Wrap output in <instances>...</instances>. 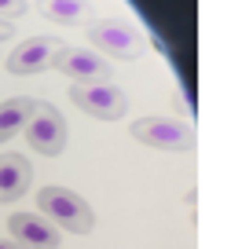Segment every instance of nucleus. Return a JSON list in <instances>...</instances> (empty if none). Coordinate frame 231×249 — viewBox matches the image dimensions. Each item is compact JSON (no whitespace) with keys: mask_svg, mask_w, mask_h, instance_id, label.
Listing matches in <instances>:
<instances>
[{"mask_svg":"<svg viewBox=\"0 0 231 249\" xmlns=\"http://www.w3.org/2000/svg\"><path fill=\"white\" fill-rule=\"evenodd\" d=\"M11 242H19L22 249H59L62 246V231L52 220L37 216V213H15L8 220Z\"/></svg>","mask_w":231,"mask_h":249,"instance_id":"nucleus-7","label":"nucleus"},{"mask_svg":"<svg viewBox=\"0 0 231 249\" xmlns=\"http://www.w3.org/2000/svg\"><path fill=\"white\" fill-rule=\"evenodd\" d=\"M0 249H22L19 242H11V238H0Z\"/></svg>","mask_w":231,"mask_h":249,"instance_id":"nucleus-14","label":"nucleus"},{"mask_svg":"<svg viewBox=\"0 0 231 249\" xmlns=\"http://www.w3.org/2000/svg\"><path fill=\"white\" fill-rule=\"evenodd\" d=\"M37 11L55 26H88L96 18L88 0H37Z\"/></svg>","mask_w":231,"mask_h":249,"instance_id":"nucleus-10","label":"nucleus"},{"mask_svg":"<svg viewBox=\"0 0 231 249\" xmlns=\"http://www.w3.org/2000/svg\"><path fill=\"white\" fill-rule=\"evenodd\" d=\"M52 66L62 77H70L74 85H107V81L114 77V66H110L103 55H96L92 48H66L62 44Z\"/></svg>","mask_w":231,"mask_h":249,"instance_id":"nucleus-5","label":"nucleus"},{"mask_svg":"<svg viewBox=\"0 0 231 249\" xmlns=\"http://www.w3.org/2000/svg\"><path fill=\"white\" fill-rule=\"evenodd\" d=\"M33 183V169L22 154H0V205L19 202Z\"/></svg>","mask_w":231,"mask_h":249,"instance_id":"nucleus-9","label":"nucleus"},{"mask_svg":"<svg viewBox=\"0 0 231 249\" xmlns=\"http://www.w3.org/2000/svg\"><path fill=\"white\" fill-rule=\"evenodd\" d=\"M88 44H96V55H110V59H139L147 52V40L129 18H117V15H107V18H92L88 22Z\"/></svg>","mask_w":231,"mask_h":249,"instance_id":"nucleus-2","label":"nucleus"},{"mask_svg":"<svg viewBox=\"0 0 231 249\" xmlns=\"http://www.w3.org/2000/svg\"><path fill=\"white\" fill-rule=\"evenodd\" d=\"M129 132L136 143L154 150H165V154H191L198 136H194V124L176 121V117H136L129 124Z\"/></svg>","mask_w":231,"mask_h":249,"instance_id":"nucleus-3","label":"nucleus"},{"mask_svg":"<svg viewBox=\"0 0 231 249\" xmlns=\"http://www.w3.org/2000/svg\"><path fill=\"white\" fill-rule=\"evenodd\" d=\"M70 103H77V110H85L88 117H99V121H117L129 110V95L110 81L107 85H74Z\"/></svg>","mask_w":231,"mask_h":249,"instance_id":"nucleus-6","label":"nucleus"},{"mask_svg":"<svg viewBox=\"0 0 231 249\" xmlns=\"http://www.w3.org/2000/svg\"><path fill=\"white\" fill-rule=\"evenodd\" d=\"M11 33H15V26H11V22H8V18H0V40H8V37H11Z\"/></svg>","mask_w":231,"mask_h":249,"instance_id":"nucleus-13","label":"nucleus"},{"mask_svg":"<svg viewBox=\"0 0 231 249\" xmlns=\"http://www.w3.org/2000/svg\"><path fill=\"white\" fill-rule=\"evenodd\" d=\"M22 132H26V143L44 158H59L62 150H66V140H70L66 117L44 99H33V110H30V117H26Z\"/></svg>","mask_w":231,"mask_h":249,"instance_id":"nucleus-4","label":"nucleus"},{"mask_svg":"<svg viewBox=\"0 0 231 249\" xmlns=\"http://www.w3.org/2000/svg\"><path fill=\"white\" fill-rule=\"evenodd\" d=\"M19 15H26V0H0V18H19Z\"/></svg>","mask_w":231,"mask_h":249,"instance_id":"nucleus-12","label":"nucleus"},{"mask_svg":"<svg viewBox=\"0 0 231 249\" xmlns=\"http://www.w3.org/2000/svg\"><path fill=\"white\" fill-rule=\"evenodd\" d=\"M30 110H33L30 95H15V99H4V103H0V143H8L11 136L22 132Z\"/></svg>","mask_w":231,"mask_h":249,"instance_id":"nucleus-11","label":"nucleus"},{"mask_svg":"<svg viewBox=\"0 0 231 249\" xmlns=\"http://www.w3.org/2000/svg\"><path fill=\"white\" fill-rule=\"evenodd\" d=\"M59 48H62V40H55V37H30L26 44H19L15 52L8 55V73H15V77L44 73L55 62Z\"/></svg>","mask_w":231,"mask_h":249,"instance_id":"nucleus-8","label":"nucleus"},{"mask_svg":"<svg viewBox=\"0 0 231 249\" xmlns=\"http://www.w3.org/2000/svg\"><path fill=\"white\" fill-rule=\"evenodd\" d=\"M37 209L44 220H52L55 227H66L70 234H92L96 227V213L77 191H66V187H44L37 191Z\"/></svg>","mask_w":231,"mask_h":249,"instance_id":"nucleus-1","label":"nucleus"}]
</instances>
